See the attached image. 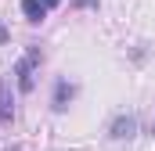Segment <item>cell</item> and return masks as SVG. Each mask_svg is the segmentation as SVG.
I'll list each match as a JSON object with an SVG mask.
<instances>
[{
    "label": "cell",
    "mask_w": 155,
    "mask_h": 151,
    "mask_svg": "<svg viewBox=\"0 0 155 151\" xmlns=\"http://www.w3.org/2000/svg\"><path fill=\"white\" fill-rule=\"evenodd\" d=\"M22 11H25L29 22H43L51 7H47V0H22Z\"/></svg>",
    "instance_id": "3"
},
{
    "label": "cell",
    "mask_w": 155,
    "mask_h": 151,
    "mask_svg": "<svg viewBox=\"0 0 155 151\" xmlns=\"http://www.w3.org/2000/svg\"><path fill=\"white\" fill-rule=\"evenodd\" d=\"M54 4H58V0H47V7H54Z\"/></svg>",
    "instance_id": "6"
},
{
    "label": "cell",
    "mask_w": 155,
    "mask_h": 151,
    "mask_svg": "<svg viewBox=\"0 0 155 151\" xmlns=\"http://www.w3.org/2000/svg\"><path fill=\"white\" fill-rule=\"evenodd\" d=\"M152 133H155V126H152Z\"/></svg>",
    "instance_id": "7"
},
{
    "label": "cell",
    "mask_w": 155,
    "mask_h": 151,
    "mask_svg": "<svg viewBox=\"0 0 155 151\" xmlns=\"http://www.w3.org/2000/svg\"><path fill=\"white\" fill-rule=\"evenodd\" d=\"M11 115H15V108H11V97H7V86L0 83V122H11Z\"/></svg>",
    "instance_id": "5"
},
{
    "label": "cell",
    "mask_w": 155,
    "mask_h": 151,
    "mask_svg": "<svg viewBox=\"0 0 155 151\" xmlns=\"http://www.w3.org/2000/svg\"><path fill=\"white\" fill-rule=\"evenodd\" d=\"M36 61H40V50H29V54L18 61V86H22V90H33V72H36Z\"/></svg>",
    "instance_id": "1"
},
{
    "label": "cell",
    "mask_w": 155,
    "mask_h": 151,
    "mask_svg": "<svg viewBox=\"0 0 155 151\" xmlns=\"http://www.w3.org/2000/svg\"><path fill=\"white\" fill-rule=\"evenodd\" d=\"M134 130H137V119H134V115H119L116 122H112V137H116V140L134 137Z\"/></svg>",
    "instance_id": "2"
},
{
    "label": "cell",
    "mask_w": 155,
    "mask_h": 151,
    "mask_svg": "<svg viewBox=\"0 0 155 151\" xmlns=\"http://www.w3.org/2000/svg\"><path fill=\"white\" fill-rule=\"evenodd\" d=\"M72 94H76V90H72V83L58 79V86H54V108H58V112H65V108H69V101H72Z\"/></svg>",
    "instance_id": "4"
}]
</instances>
